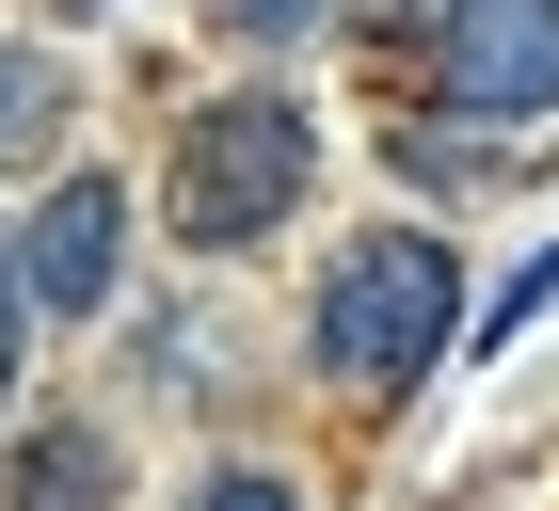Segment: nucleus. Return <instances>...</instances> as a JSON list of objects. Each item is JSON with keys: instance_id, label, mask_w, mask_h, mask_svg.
Wrapping results in <instances>:
<instances>
[{"instance_id": "1", "label": "nucleus", "mask_w": 559, "mask_h": 511, "mask_svg": "<svg viewBox=\"0 0 559 511\" xmlns=\"http://www.w3.org/2000/svg\"><path fill=\"white\" fill-rule=\"evenodd\" d=\"M320 383L352 400H416L448 352H464V255L431 240V224H368V240L320 255Z\"/></svg>"}, {"instance_id": "2", "label": "nucleus", "mask_w": 559, "mask_h": 511, "mask_svg": "<svg viewBox=\"0 0 559 511\" xmlns=\"http://www.w3.org/2000/svg\"><path fill=\"white\" fill-rule=\"evenodd\" d=\"M304 176H320V112L304 96H209V112L176 128V176H160V224L192 255H240L304 209Z\"/></svg>"}, {"instance_id": "3", "label": "nucleus", "mask_w": 559, "mask_h": 511, "mask_svg": "<svg viewBox=\"0 0 559 511\" xmlns=\"http://www.w3.org/2000/svg\"><path fill=\"white\" fill-rule=\"evenodd\" d=\"M448 112H559V0H431Z\"/></svg>"}, {"instance_id": "4", "label": "nucleus", "mask_w": 559, "mask_h": 511, "mask_svg": "<svg viewBox=\"0 0 559 511\" xmlns=\"http://www.w3.org/2000/svg\"><path fill=\"white\" fill-rule=\"evenodd\" d=\"M16 255H33V304H48V320H96L112 272H129V192H112V176H48V209L16 224Z\"/></svg>"}, {"instance_id": "5", "label": "nucleus", "mask_w": 559, "mask_h": 511, "mask_svg": "<svg viewBox=\"0 0 559 511\" xmlns=\"http://www.w3.org/2000/svg\"><path fill=\"white\" fill-rule=\"evenodd\" d=\"M96 496H112V448L96 431H33L16 479H0V511H96Z\"/></svg>"}, {"instance_id": "6", "label": "nucleus", "mask_w": 559, "mask_h": 511, "mask_svg": "<svg viewBox=\"0 0 559 511\" xmlns=\"http://www.w3.org/2000/svg\"><path fill=\"white\" fill-rule=\"evenodd\" d=\"M48 128H64V64L48 48H0V161H33Z\"/></svg>"}, {"instance_id": "7", "label": "nucleus", "mask_w": 559, "mask_h": 511, "mask_svg": "<svg viewBox=\"0 0 559 511\" xmlns=\"http://www.w3.org/2000/svg\"><path fill=\"white\" fill-rule=\"evenodd\" d=\"M33 320H48V304H33V255L0 240V400H16V368H33Z\"/></svg>"}, {"instance_id": "8", "label": "nucleus", "mask_w": 559, "mask_h": 511, "mask_svg": "<svg viewBox=\"0 0 559 511\" xmlns=\"http://www.w3.org/2000/svg\"><path fill=\"white\" fill-rule=\"evenodd\" d=\"M209 16H224V33H240V48H288V33H320L336 0H209Z\"/></svg>"}, {"instance_id": "9", "label": "nucleus", "mask_w": 559, "mask_h": 511, "mask_svg": "<svg viewBox=\"0 0 559 511\" xmlns=\"http://www.w3.org/2000/svg\"><path fill=\"white\" fill-rule=\"evenodd\" d=\"M192 511H304V496H288L272 464H209V479H192Z\"/></svg>"}, {"instance_id": "10", "label": "nucleus", "mask_w": 559, "mask_h": 511, "mask_svg": "<svg viewBox=\"0 0 559 511\" xmlns=\"http://www.w3.org/2000/svg\"><path fill=\"white\" fill-rule=\"evenodd\" d=\"M544 304H559V255H527V272H512V288H496V304H479V336H527V320H544Z\"/></svg>"}, {"instance_id": "11", "label": "nucleus", "mask_w": 559, "mask_h": 511, "mask_svg": "<svg viewBox=\"0 0 559 511\" xmlns=\"http://www.w3.org/2000/svg\"><path fill=\"white\" fill-rule=\"evenodd\" d=\"M64 16H112V0H64Z\"/></svg>"}]
</instances>
